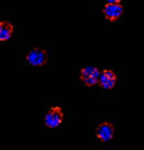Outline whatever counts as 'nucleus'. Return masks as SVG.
<instances>
[{"label":"nucleus","mask_w":144,"mask_h":150,"mask_svg":"<svg viewBox=\"0 0 144 150\" xmlns=\"http://www.w3.org/2000/svg\"><path fill=\"white\" fill-rule=\"evenodd\" d=\"M63 117H64V112H63L62 107L59 106H54L46 112L45 115V125L48 127V128L54 129L58 128V127L62 124Z\"/></svg>","instance_id":"1"},{"label":"nucleus","mask_w":144,"mask_h":150,"mask_svg":"<svg viewBox=\"0 0 144 150\" xmlns=\"http://www.w3.org/2000/svg\"><path fill=\"white\" fill-rule=\"evenodd\" d=\"M26 62L31 67H42L47 63V52L42 48H31L26 54Z\"/></svg>","instance_id":"2"},{"label":"nucleus","mask_w":144,"mask_h":150,"mask_svg":"<svg viewBox=\"0 0 144 150\" xmlns=\"http://www.w3.org/2000/svg\"><path fill=\"white\" fill-rule=\"evenodd\" d=\"M100 71L96 67H84L80 72V80L86 86H94L98 82Z\"/></svg>","instance_id":"3"},{"label":"nucleus","mask_w":144,"mask_h":150,"mask_svg":"<svg viewBox=\"0 0 144 150\" xmlns=\"http://www.w3.org/2000/svg\"><path fill=\"white\" fill-rule=\"evenodd\" d=\"M103 14H105V18L109 21L114 22L122 16L123 13V7L120 3H108V4L103 7L102 9Z\"/></svg>","instance_id":"4"},{"label":"nucleus","mask_w":144,"mask_h":150,"mask_svg":"<svg viewBox=\"0 0 144 150\" xmlns=\"http://www.w3.org/2000/svg\"><path fill=\"white\" fill-rule=\"evenodd\" d=\"M100 86L105 90H111V89L115 86L117 83V76L113 71H109V69H105V71L100 72L98 76V82Z\"/></svg>","instance_id":"5"},{"label":"nucleus","mask_w":144,"mask_h":150,"mask_svg":"<svg viewBox=\"0 0 144 150\" xmlns=\"http://www.w3.org/2000/svg\"><path fill=\"white\" fill-rule=\"evenodd\" d=\"M114 125L111 123H101L96 128V136L102 142H109L114 136Z\"/></svg>","instance_id":"6"},{"label":"nucleus","mask_w":144,"mask_h":150,"mask_svg":"<svg viewBox=\"0 0 144 150\" xmlns=\"http://www.w3.org/2000/svg\"><path fill=\"white\" fill-rule=\"evenodd\" d=\"M14 28L11 22L8 21H0V42H5L11 39L13 35Z\"/></svg>","instance_id":"7"},{"label":"nucleus","mask_w":144,"mask_h":150,"mask_svg":"<svg viewBox=\"0 0 144 150\" xmlns=\"http://www.w3.org/2000/svg\"><path fill=\"white\" fill-rule=\"evenodd\" d=\"M108 3H120L122 0H106Z\"/></svg>","instance_id":"8"}]
</instances>
